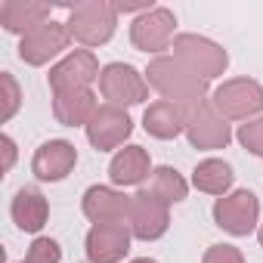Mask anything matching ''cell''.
Listing matches in <instances>:
<instances>
[{"label": "cell", "mask_w": 263, "mask_h": 263, "mask_svg": "<svg viewBox=\"0 0 263 263\" xmlns=\"http://www.w3.org/2000/svg\"><path fill=\"white\" fill-rule=\"evenodd\" d=\"M149 84L174 105H180L186 111V118H192L201 105H208V81L192 74L186 65H180L171 56H158L149 62Z\"/></svg>", "instance_id": "cell-1"}, {"label": "cell", "mask_w": 263, "mask_h": 263, "mask_svg": "<svg viewBox=\"0 0 263 263\" xmlns=\"http://www.w3.org/2000/svg\"><path fill=\"white\" fill-rule=\"evenodd\" d=\"M115 22H118V7L105 4V0H84V4L71 7L65 28L71 41L84 47H99L115 34Z\"/></svg>", "instance_id": "cell-2"}, {"label": "cell", "mask_w": 263, "mask_h": 263, "mask_svg": "<svg viewBox=\"0 0 263 263\" xmlns=\"http://www.w3.org/2000/svg\"><path fill=\"white\" fill-rule=\"evenodd\" d=\"M171 50H174V59H177L180 65H186L192 74H198V78H204V81L223 74L226 65H229L226 50L217 47V44L208 41V37H198V34H180Z\"/></svg>", "instance_id": "cell-3"}, {"label": "cell", "mask_w": 263, "mask_h": 263, "mask_svg": "<svg viewBox=\"0 0 263 263\" xmlns=\"http://www.w3.org/2000/svg\"><path fill=\"white\" fill-rule=\"evenodd\" d=\"M211 105L226 118V121H251L257 111H263V87L251 78H235L226 81L214 90Z\"/></svg>", "instance_id": "cell-4"}, {"label": "cell", "mask_w": 263, "mask_h": 263, "mask_svg": "<svg viewBox=\"0 0 263 263\" xmlns=\"http://www.w3.org/2000/svg\"><path fill=\"white\" fill-rule=\"evenodd\" d=\"M99 93L108 99V105L124 108V105H137L149 96V84L143 81V74L134 65L124 62H111L102 68L99 74Z\"/></svg>", "instance_id": "cell-5"}, {"label": "cell", "mask_w": 263, "mask_h": 263, "mask_svg": "<svg viewBox=\"0 0 263 263\" xmlns=\"http://www.w3.org/2000/svg\"><path fill=\"white\" fill-rule=\"evenodd\" d=\"M257 217H260V201L248 189H238L232 195H223L214 204V220L229 235H248V232H254Z\"/></svg>", "instance_id": "cell-6"}, {"label": "cell", "mask_w": 263, "mask_h": 263, "mask_svg": "<svg viewBox=\"0 0 263 263\" xmlns=\"http://www.w3.org/2000/svg\"><path fill=\"white\" fill-rule=\"evenodd\" d=\"M68 41H71L68 28L59 25V22H53V19H47V22H41L37 28H31L28 34H22L19 59L28 62V65H44V62H50L53 56H59V53L68 47Z\"/></svg>", "instance_id": "cell-7"}, {"label": "cell", "mask_w": 263, "mask_h": 263, "mask_svg": "<svg viewBox=\"0 0 263 263\" xmlns=\"http://www.w3.org/2000/svg\"><path fill=\"white\" fill-rule=\"evenodd\" d=\"M174 25H177L174 13L164 10V7H155V10L143 13V16L134 22V28H130V41H134V47L143 50V53L171 50L174 41H177V37H174Z\"/></svg>", "instance_id": "cell-8"}, {"label": "cell", "mask_w": 263, "mask_h": 263, "mask_svg": "<svg viewBox=\"0 0 263 263\" xmlns=\"http://www.w3.org/2000/svg\"><path fill=\"white\" fill-rule=\"evenodd\" d=\"M130 134H134V121H130L124 108H115V105H99L87 124V140L99 152L118 149Z\"/></svg>", "instance_id": "cell-9"}, {"label": "cell", "mask_w": 263, "mask_h": 263, "mask_svg": "<svg viewBox=\"0 0 263 263\" xmlns=\"http://www.w3.org/2000/svg\"><path fill=\"white\" fill-rule=\"evenodd\" d=\"M171 204H164L161 198L149 195L146 189L134 195V201H130V232H134L137 238L143 241H155L167 232L171 226Z\"/></svg>", "instance_id": "cell-10"}, {"label": "cell", "mask_w": 263, "mask_h": 263, "mask_svg": "<svg viewBox=\"0 0 263 263\" xmlns=\"http://www.w3.org/2000/svg\"><path fill=\"white\" fill-rule=\"evenodd\" d=\"M99 62L90 50H74L71 56H65L56 68H50V87L53 93H65V90H90L93 81H99Z\"/></svg>", "instance_id": "cell-11"}, {"label": "cell", "mask_w": 263, "mask_h": 263, "mask_svg": "<svg viewBox=\"0 0 263 263\" xmlns=\"http://www.w3.org/2000/svg\"><path fill=\"white\" fill-rule=\"evenodd\" d=\"M130 223H93L87 232L90 263H118L130 251Z\"/></svg>", "instance_id": "cell-12"}, {"label": "cell", "mask_w": 263, "mask_h": 263, "mask_svg": "<svg viewBox=\"0 0 263 263\" xmlns=\"http://www.w3.org/2000/svg\"><path fill=\"white\" fill-rule=\"evenodd\" d=\"M186 137H189V143H192L195 149H226L229 140H232V130H229L226 118L208 102V105H201V108L189 118Z\"/></svg>", "instance_id": "cell-13"}, {"label": "cell", "mask_w": 263, "mask_h": 263, "mask_svg": "<svg viewBox=\"0 0 263 263\" xmlns=\"http://www.w3.org/2000/svg\"><path fill=\"white\" fill-rule=\"evenodd\" d=\"M130 201L134 195L115 192L108 186H93L84 192V214L93 223H130Z\"/></svg>", "instance_id": "cell-14"}, {"label": "cell", "mask_w": 263, "mask_h": 263, "mask_svg": "<svg viewBox=\"0 0 263 263\" xmlns=\"http://www.w3.org/2000/svg\"><path fill=\"white\" fill-rule=\"evenodd\" d=\"M78 161V149L65 140H50L44 143L37 152H34V161H31V171L37 174V180H47V183H59L71 174Z\"/></svg>", "instance_id": "cell-15"}, {"label": "cell", "mask_w": 263, "mask_h": 263, "mask_svg": "<svg viewBox=\"0 0 263 263\" xmlns=\"http://www.w3.org/2000/svg\"><path fill=\"white\" fill-rule=\"evenodd\" d=\"M96 93L93 90H65V93H53V115L59 124L65 127H78V124H90L93 111H96Z\"/></svg>", "instance_id": "cell-16"}, {"label": "cell", "mask_w": 263, "mask_h": 263, "mask_svg": "<svg viewBox=\"0 0 263 263\" xmlns=\"http://www.w3.org/2000/svg\"><path fill=\"white\" fill-rule=\"evenodd\" d=\"M143 124H146V130L155 140H174V137H180L183 130H186L189 118H186V111L180 105H174L167 99H158V102H152L146 108Z\"/></svg>", "instance_id": "cell-17"}, {"label": "cell", "mask_w": 263, "mask_h": 263, "mask_svg": "<svg viewBox=\"0 0 263 263\" xmlns=\"http://www.w3.org/2000/svg\"><path fill=\"white\" fill-rule=\"evenodd\" d=\"M108 177L115 186H140L149 177V152L143 146L121 149L108 164Z\"/></svg>", "instance_id": "cell-18"}, {"label": "cell", "mask_w": 263, "mask_h": 263, "mask_svg": "<svg viewBox=\"0 0 263 263\" xmlns=\"http://www.w3.org/2000/svg\"><path fill=\"white\" fill-rule=\"evenodd\" d=\"M10 214H13V220H16V226H19L22 232H41L44 223H47L50 208H47V198H44L37 189L25 186V189L16 192V198H13V204H10Z\"/></svg>", "instance_id": "cell-19"}, {"label": "cell", "mask_w": 263, "mask_h": 263, "mask_svg": "<svg viewBox=\"0 0 263 263\" xmlns=\"http://www.w3.org/2000/svg\"><path fill=\"white\" fill-rule=\"evenodd\" d=\"M47 16H50L47 4H31V0H7V4H0V25L7 31L28 34L31 28L47 22Z\"/></svg>", "instance_id": "cell-20"}, {"label": "cell", "mask_w": 263, "mask_h": 263, "mask_svg": "<svg viewBox=\"0 0 263 263\" xmlns=\"http://www.w3.org/2000/svg\"><path fill=\"white\" fill-rule=\"evenodd\" d=\"M192 183L195 189L208 192V195H223L229 186H232V167L226 161H217V158H208L195 167L192 174Z\"/></svg>", "instance_id": "cell-21"}, {"label": "cell", "mask_w": 263, "mask_h": 263, "mask_svg": "<svg viewBox=\"0 0 263 263\" xmlns=\"http://www.w3.org/2000/svg\"><path fill=\"white\" fill-rule=\"evenodd\" d=\"M146 192L155 195V198H161L164 204H177V201L186 198L189 186H186V180L174 167H158V171H152V180H149Z\"/></svg>", "instance_id": "cell-22"}, {"label": "cell", "mask_w": 263, "mask_h": 263, "mask_svg": "<svg viewBox=\"0 0 263 263\" xmlns=\"http://www.w3.org/2000/svg\"><path fill=\"white\" fill-rule=\"evenodd\" d=\"M238 143H241L251 155L263 158V115L238 127Z\"/></svg>", "instance_id": "cell-23"}, {"label": "cell", "mask_w": 263, "mask_h": 263, "mask_svg": "<svg viewBox=\"0 0 263 263\" xmlns=\"http://www.w3.org/2000/svg\"><path fill=\"white\" fill-rule=\"evenodd\" d=\"M59 260H62V248L53 238H34L25 257V263H59Z\"/></svg>", "instance_id": "cell-24"}, {"label": "cell", "mask_w": 263, "mask_h": 263, "mask_svg": "<svg viewBox=\"0 0 263 263\" xmlns=\"http://www.w3.org/2000/svg\"><path fill=\"white\" fill-rule=\"evenodd\" d=\"M0 84H4V90H7V96H4V111H0V121H10V118L16 115V108H19V87H16V81H13V74H10V71L0 74Z\"/></svg>", "instance_id": "cell-25"}, {"label": "cell", "mask_w": 263, "mask_h": 263, "mask_svg": "<svg viewBox=\"0 0 263 263\" xmlns=\"http://www.w3.org/2000/svg\"><path fill=\"white\" fill-rule=\"evenodd\" d=\"M201 263H245V257L232 245H214V248H208V254H204Z\"/></svg>", "instance_id": "cell-26"}, {"label": "cell", "mask_w": 263, "mask_h": 263, "mask_svg": "<svg viewBox=\"0 0 263 263\" xmlns=\"http://www.w3.org/2000/svg\"><path fill=\"white\" fill-rule=\"evenodd\" d=\"M4 152H7V161H4V171H10V167H13V161H16V143H13L10 137H4Z\"/></svg>", "instance_id": "cell-27"}, {"label": "cell", "mask_w": 263, "mask_h": 263, "mask_svg": "<svg viewBox=\"0 0 263 263\" xmlns=\"http://www.w3.org/2000/svg\"><path fill=\"white\" fill-rule=\"evenodd\" d=\"M130 263H155V260H149V257H143V260H130Z\"/></svg>", "instance_id": "cell-28"}, {"label": "cell", "mask_w": 263, "mask_h": 263, "mask_svg": "<svg viewBox=\"0 0 263 263\" xmlns=\"http://www.w3.org/2000/svg\"><path fill=\"white\" fill-rule=\"evenodd\" d=\"M257 238H260V245H263V226H260V232H257Z\"/></svg>", "instance_id": "cell-29"}]
</instances>
